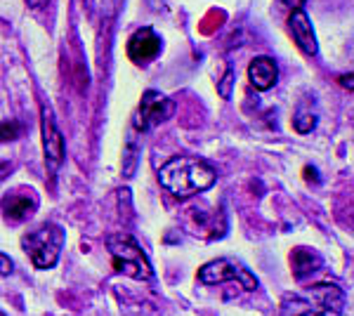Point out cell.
Returning <instances> with one entry per match:
<instances>
[{"mask_svg":"<svg viewBox=\"0 0 354 316\" xmlns=\"http://www.w3.org/2000/svg\"><path fill=\"white\" fill-rule=\"evenodd\" d=\"M158 180L177 198H189L196 194L208 192L218 182V175L201 158H170L168 163L158 170Z\"/></svg>","mask_w":354,"mask_h":316,"instance_id":"1","label":"cell"},{"mask_svg":"<svg viewBox=\"0 0 354 316\" xmlns=\"http://www.w3.org/2000/svg\"><path fill=\"white\" fill-rule=\"evenodd\" d=\"M347 297L340 286L317 284L283 297L281 316H342Z\"/></svg>","mask_w":354,"mask_h":316,"instance_id":"2","label":"cell"},{"mask_svg":"<svg viewBox=\"0 0 354 316\" xmlns=\"http://www.w3.org/2000/svg\"><path fill=\"white\" fill-rule=\"evenodd\" d=\"M106 250H109L113 269H116L118 274H125V277H130L135 281L153 279V267H151L149 257L137 245L135 239L123 236V234L106 236Z\"/></svg>","mask_w":354,"mask_h":316,"instance_id":"3","label":"cell"},{"mask_svg":"<svg viewBox=\"0 0 354 316\" xmlns=\"http://www.w3.org/2000/svg\"><path fill=\"white\" fill-rule=\"evenodd\" d=\"M21 248L28 252L36 269H53L64 248V229L55 222H45L21 239Z\"/></svg>","mask_w":354,"mask_h":316,"instance_id":"4","label":"cell"},{"mask_svg":"<svg viewBox=\"0 0 354 316\" xmlns=\"http://www.w3.org/2000/svg\"><path fill=\"white\" fill-rule=\"evenodd\" d=\"M198 281L201 284H225V281H236L243 290H255L258 288V279L243 267L241 262L236 260H230V257H220V260H213L208 264H203L198 269Z\"/></svg>","mask_w":354,"mask_h":316,"instance_id":"5","label":"cell"},{"mask_svg":"<svg viewBox=\"0 0 354 316\" xmlns=\"http://www.w3.org/2000/svg\"><path fill=\"white\" fill-rule=\"evenodd\" d=\"M41 130H43V151H45V163H48L50 172H55L62 168L66 156V147H64V135L57 128V118L55 111L48 102H43L41 106Z\"/></svg>","mask_w":354,"mask_h":316,"instance_id":"6","label":"cell"},{"mask_svg":"<svg viewBox=\"0 0 354 316\" xmlns=\"http://www.w3.org/2000/svg\"><path fill=\"white\" fill-rule=\"evenodd\" d=\"M173 113H175V104L168 97L156 93V90H147V93L142 95L140 111H137V118H135V128L140 132H149L156 128V125L165 123Z\"/></svg>","mask_w":354,"mask_h":316,"instance_id":"7","label":"cell"},{"mask_svg":"<svg viewBox=\"0 0 354 316\" xmlns=\"http://www.w3.org/2000/svg\"><path fill=\"white\" fill-rule=\"evenodd\" d=\"M38 192L31 187H15L10 189L8 194L0 201V210H3L5 220L10 224H19V222H26L36 215L38 210Z\"/></svg>","mask_w":354,"mask_h":316,"instance_id":"8","label":"cell"},{"mask_svg":"<svg viewBox=\"0 0 354 316\" xmlns=\"http://www.w3.org/2000/svg\"><path fill=\"white\" fill-rule=\"evenodd\" d=\"M161 36L151 26H142L128 40V57L135 64H147L161 55Z\"/></svg>","mask_w":354,"mask_h":316,"instance_id":"9","label":"cell"},{"mask_svg":"<svg viewBox=\"0 0 354 316\" xmlns=\"http://www.w3.org/2000/svg\"><path fill=\"white\" fill-rule=\"evenodd\" d=\"M288 26H290V36H293L295 45L302 50L305 55L314 57L319 53V45H317V36H314V26L310 21V17L302 8H295L290 12V19H288Z\"/></svg>","mask_w":354,"mask_h":316,"instance_id":"10","label":"cell"},{"mask_svg":"<svg viewBox=\"0 0 354 316\" xmlns=\"http://www.w3.org/2000/svg\"><path fill=\"white\" fill-rule=\"evenodd\" d=\"M248 80H250V85H253L255 90H260V93L272 90L274 85H277V80H279L277 62H274L272 57H267V55L255 57V59L250 62V66H248Z\"/></svg>","mask_w":354,"mask_h":316,"instance_id":"11","label":"cell"},{"mask_svg":"<svg viewBox=\"0 0 354 316\" xmlns=\"http://www.w3.org/2000/svg\"><path fill=\"white\" fill-rule=\"evenodd\" d=\"M324 267V257L312 248H295L290 252V269H293L295 281H305L307 277L317 274Z\"/></svg>","mask_w":354,"mask_h":316,"instance_id":"12","label":"cell"},{"mask_svg":"<svg viewBox=\"0 0 354 316\" xmlns=\"http://www.w3.org/2000/svg\"><path fill=\"white\" fill-rule=\"evenodd\" d=\"M137 168H140V147L135 142L128 140L125 145V151H123V175L125 177H133Z\"/></svg>","mask_w":354,"mask_h":316,"instance_id":"13","label":"cell"},{"mask_svg":"<svg viewBox=\"0 0 354 316\" xmlns=\"http://www.w3.org/2000/svg\"><path fill=\"white\" fill-rule=\"evenodd\" d=\"M314 125H317V113H305L302 109H298V113L293 118V128L302 132V135H307V132L314 130Z\"/></svg>","mask_w":354,"mask_h":316,"instance_id":"14","label":"cell"},{"mask_svg":"<svg viewBox=\"0 0 354 316\" xmlns=\"http://www.w3.org/2000/svg\"><path fill=\"white\" fill-rule=\"evenodd\" d=\"M21 132V125L15 120H0V142H15Z\"/></svg>","mask_w":354,"mask_h":316,"instance_id":"15","label":"cell"},{"mask_svg":"<svg viewBox=\"0 0 354 316\" xmlns=\"http://www.w3.org/2000/svg\"><path fill=\"white\" fill-rule=\"evenodd\" d=\"M232 85H234V71H232V68H227L225 78H222V80H220V85H218V93H220V97H225V100H230V97H232Z\"/></svg>","mask_w":354,"mask_h":316,"instance_id":"16","label":"cell"},{"mask_svg":"<svg viewBox=\"0 0 354 316\" xmlns=\"http://www.w3.org/2000/svg\"><path fill=\"white\" fill-rule=\"evenodd\" d=\"M10 272H12V260L0 252V274H10Z\"/></svg>","mask_w":354,"mask_h":316,"instance_id":"17","label":"cell"},{"mask_svg":"<svg viewBox=\"0 0 354 316\" xmlns=\"http://www.w3.org/2000/svg\"><path fill=\"white\" fill-rule=\"evenodd\" d=\"M26 3H28V8H33V10H43L50 5V0H26Z\"/></svg>","mask_w":354,"mask_h":316,"instance_id":"18","label":"cell"},{"mask_svg":"<svg viewBox=\"0 0 354 316\" xmlns=\"http://www.w3.org/2000/svg\"><path fill=\"white\" fill-rule=\"evenodd\" d=\"M283 5H288V8H302V5H305V0H281Z\"/></svg>","mask_w":354,"mask_h":316,"instance_id":"19","label":"cell"},{"mask_svg":"<svg viewBox=\"0 0 354 316\" xmlns=\"http://www.w3.org/2000/svg\"><path fill=\"white\" fill-rule=\"evenodd\" d=\"M305 177H307V180H312V182H319L317 170H314V168H305Z\"/></svg>","mask_w":354,"mask_h":316,"instance_id":"20","label":"cell"},{"mask_svg":"<svg viewBox=\"0 0 354 316\" xmlns=\"http://www.w3.org/2000/svg\"><path fill=\"white\" fill-rule=\"evenodd\" d=\"M340 83L345 85L347 90H352V73H347V76H342V78H340Z\"/></svg>","mask_w":354,"mask_h":316,"instance_id":"21","label":"cell"}]
</instances>
